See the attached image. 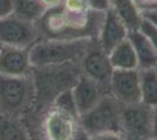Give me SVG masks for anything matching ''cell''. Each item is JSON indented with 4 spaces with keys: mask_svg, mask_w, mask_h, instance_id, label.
<instances>
[{
    "mask_svg": "<svg viewBox=\"0 0 157 140\" xmlns=\"http://www.w3.org/2000/svg\"><path fill=\"white\" fill-rule=\"evenodd\" d=\"M109 93L121 105L141 102L138 69L114 70L109 82Z\"/></svg>",
    "mask_w": 157,
    "mask_h": 140,
    "instance_id": "cell-9",
    "label": "cell"
},
{
    "mask_svg": "<svg viewBox=\"0 0 157 140\" xmlns=\"http://www.w3.org/2000/svg\"><path fill=\"white\" fill-rule=\"evenodd\" d=\"M92 39H39L29 48L32 67L80 62Z\"/></svg>",
    "mask_w": 157,
    "mask_h": 140,
    "instance_id": "cell-3",
    "label": "cell"
},
{
    "mask_svg": "<svg viewBox=\"0 0 157 140\" xmlns=\"http://www.w3.org/2000/svg\"><path fill=\"white\" fill-rule=\"evenodd\" d=\"M140 31L143 32V33L148 36V39L150 40L151 45L154 46V48H155V50H156V53H157V28L156 27H154L150 22H148L147 20L143 19L142 25L140 27Z\"/></svg>",
    "mask_w": 157,
    "mask_h": 140,
    "instance_id": "cell-21",
    "label": "cell"
},
{
    "mask_svg": "<svg viewBox=\"0 0 157 140\" xmlns=\"http://www.w3.org/2000/svg\"><path fill=\"white\" fill-rule=\"evenodd\" d=\"M0 140H33L24 117L0 114Z\"/></svg>",
    "mask_w": 157,
    "mask_h": 140,
    "instance_id": "cell-15",
    "label": "cell"
},
{
    "mask_svg": "<svg viewBox=\"0 0 157 140\" xmlns=\"http://www.w3.org/2000/svg\"><path fill=\"white\" fill-rule=\"evenodd\" d=\"M121 131L127 140H152V107L142 102L121 105Z\"/></svg>",
    "mask_w": 157,
    "mask_h": 140,
    "instance_id": "cell-6",
    "label": "cell"
},
{
    "mask_svg": "<svg viewBox=\"0 0 157 140\" xmlns=\"http://www.w3.org/2000/svg\"><path fill=\"white\" fill-rule=\"evenodd\" d=\"M1 47H2V46H1V45H0V48H1Z\"/></svg>",
    "mask_w": 157,
    "mask_h": 140,
    "instance_id": "cell-27",
    "label": "cell"
},
{
    "mask_svg": "<svg viewBox=\"0 0 157 140\" xmlns=\"http://www.w3.org/2000/svg\"><path fill=\"white\" fill-rule=\"evenodd\" d=\"M32 64L29 48L2 46L0 48V75L29 76Z\"/></svg>",
    "mask_w": 157,
    "mask_h": 140,
    "instance_id": "cell-11",
    "label": "cell"
},
{
    "mask_svg": "<svg viewBox=\"0 0 157 140\" xmlns=\"http://www.w3.org/2000/svg\"><path fill=\"white\" fill-rule=\"evenodd\" d=\"M111 67L114 70H130L138 69V61L136 53L131 46L128 38L118 43L110 53L108 54Z\"/></svg>",
    "mask_w": 157,
    "mask_h": 140,
    "instance_id": "cell-16",
    "label": "cell"
},
{
    "mask_svg": "<svg viewBox=\"0 0 157 140\" xmlns=\"http://www.w3.org/2000/svg\"><path fill=\"white\" fill-rule=\"evenodd\" d=\"M35 89L32 76L0 75V114L25 117L32 112Z\"/></svg>",
    "mask_w": 157,
    "mask_h": 140,
    "instance_id": "cell-4",
    "label": "cell"
},
{
    "mask_svg": "<svg viewBox=\"0 0 157 140\" xmlns=\"http://www.w3.org/2000/svg\"><path fill=\"white\" fill-rule=\"evenodd\" d=\"M52 105L58 106L59 109L63 110V111L68 112V113L80 117V113H78V107H76V104H75V100H74V97H73L72 89L66 90V91L60 93L59 96L54 99Z\"/></svg>",
    "mask_w": 157,
    "mask_h": 140,
    "instance_id": "cell-19",
    "label": "cell"
},
{
    "mask_svg": "<svg viewBox=\"0 0 157 140\" xmlns=\"http://www.w3.org/2000/svg\"><path fill=\"white\" fill-rule=\"evenodd\" d=\"M13 14V0H0V20Z\"/></svg>",
    "mask_w": 157,
    "mask_h": 140,
    "instance_id": "cell-23",
    "label": "cell"
},
{
    "mask_svg": "<svg viewBox=\"0 0 157 140\" xmlns=\"http://www.w3.org/2000/svg\"><path fill=\"white\" fill-rule=\"evenodd\" d=\"M80 75V62L32 67L31 76L35 89L33 113H40L51 106L60 93L75 85Z\"/></svg>",
    "mask_w": 157,
    "mask_h": 140,
    "instance_id": "cell-2",
    "label": "cell"
},
{
    "mask_svg": "<svg viewBox=\"0 0 157 140\" xmlns=\"http://www.w3.org/2000/svg\"><path fill=\"white\" fill-rule=\"evenodd\" d=\"M152 140H157V105L152 107Z\"/></svg>",
    "mask_w": 157,
    "mask_h": 140,
    "instance_id": "cell-26",
    "label": "cell"
},
{
    "mask_svg": "<svg viewBox=\"0 0 157 140\" xmlns=\"http://www.w3.org/2000/svg\"><path fill=\"white\" fill-rule=\"evenodd\" d=\"M71 140H89V134L87 133L85 131V128L80 125Z\"/></svg>",
    "mask_w": 157,
    "mask_h": 140,
    "instance_id": "cell-25",
    "label": "cell"
},
{
    "mask_svg": "<svg viewBox=\"0 0 157 140\" xmlns=\"http://www.w3.org/2000/svg\"><path fill=\"white\" fill-rule=\"evenodd\" d=\"M46 9L41 0H13V15L22 20L36 22Z\"/></svg>",
    "mask_w": 157,
    "mask_h": 140,
    "instance_id": "cell-18",
    "label": "cell"
},
{
    "mask_svg": "<svg viewBox=\"0 0 157 140\" xmlns=\"http://www.w3.org/2000/svg\"><path fill=\"white\" fill-rule=\"evenodd\" d=\"M40 39L36 22L22 20L13 14L0 20V45L31 48Z\"/></svg>",
    "mask_w": 157,
    "mask_h": 140,
    "instance_id": "cell-7",
    "label": "cell"
},
{
    "mask_svg": "<svg viewBox=\"0 0 157 140\" xmlns=\"http://www.w3.org/2000/svg\"><path fill=\"white\" fill-rule=\"evenodd\" d=\"M89 140H127V138L122 131H105L90 134Z\"/></svg>",
    "mask_w": 157,
    "mask_h": 140,
    "instance_id": "cell-20",
    "label": "cell"
},
{
    "mask_svg": "<svg viewBox=\"0 0 157 140\" xmlns=\"http://www.w3.org/2000/svg\"><path fill=\"white\" fill-rule=\"evenodd\" d=\"M78 121L89 135L105 131H121V104L108 93L95 106L80 114Z\"/></svg>",
    "mask_w": 157,
    "mask_h": 140,
    "instance_id": "cell-5",
    "label": "cell"
},
{
    "mask_svg": "<svg viewBox=\"0 0 157 140\" xmlns=\"http://www.w3.org/2000/svg\"><path fill=\"white\" fill-rule=\"evenodd\" d=\"M128 40L130 41L138 61V69L154 68L157 66V53L154 46L151 45L148 36L138 31L129 32Z\"/></svg>",
    "mask_w": 157,
    "mask_h": 140,
    "instance_id": "cell-13",
    "label": "cell"
},
{
    "mask_svg": "<svg viewBox=\"0 0 157 140\" xmlns=\"http://www.w3.org/2000/svg\"><path fill=\"white\" fill-rule=\"evenodd\" d=\"M128 33L129 32L123 22L109 7L105 12V19L96 40L100 47L107 54H109L118 43L128 38Z\"/></svg>",
    "mask_w": 157,
    "mask_h": 140,
    "instance_id": "cell-12",
    "label": "cell"
},
{
    "mask_svg": "<svg viewBox=\"0 0 157 140\" xmlns=\"http://www.w3.org/2000/svg\"><path fill=\"white\" fill-rule=\"evenodd\" d=\"M85 2L89 8L100 12H105L110 7V0H85Z\"/></svg>",
    "mask_w": 157,
    "mask_h": 140,
    "instance_id": "cell-22",
    "label": "cell"
},
{
    "mask_svg": "<svg viewBox=\"0 0 157 140\" xmlns=\"http://www.w3.org/2000/svg\"><path fill=\"white\" fill-rule=\"evenodd\" d=\"M110 8L123 22L128 32L140 29L143 18L135 0H110Z\"/></svg>",
    "mask_w": 157,
    "mask_h": 140,
    "instance_id": "cell-14",
    "label": "cell"
},
{
    "mask_svg": "<svg viewBox=\"0 0 157 140\" xmlns=\"http://www.w3.org/2000/svg\"><path fill=\"white\" fill-rule=\"evenodd\" d=\"M72 93L78 113L82 114L95 106L105 95H108L109 88L81 74L75 85L72 88Z\"/></svg>",
    "mask_w": 157,
    "mask_h": 140,
    "instance_id": "cell-10",
    "label": "cell"
},
{
    "mask_svg": "<svg viewBox=\"0 0 157 140\" xmlns=\"http://www.w3.org/2000/svg\"><path fill=\"white\" fill-rule=\"evenodd\" d=\"M141 102L154 107L157 105V69L145 68L138 69Z\"/></svg>",
    "mask_w": 157,
    "mask_h": 140,
    "instance_id": "cell-17",
    "label": "cell"
},
{
    "mask_svg": "<svg viewBox=\"0 0 157 140\" xmlns=\"http://www.w3.org/2000/svg\"><path fill=\"white\" fill-rule=\"evenodd\" d=\"M142 18L157 28V9H142Z\"/></svg>",
    "mask_w": 157,
    "mask_h": 140,
    "instance_id": "cell-24",
    "label": "cell"
},
{
    "mask_svg": "<svg viewBox=\"0 0 157 140\" xmlns=\"http://www.w3.org/2000/svg\"><path fill=\"white\" fill-rule=\"evenodd\" d=\"M156 69H157V66H156Z\"/></svg>",
    "mask_w": 157,
    "mask_h": 140,
    "instance_id": "cell-28",
    "label": "cell"
},
{
    "mask_svg": "<svg viewBox=\"0 0 157 140\" xmlns=\"http://www.w3.org/2000/svg\"><path fill=\"white\" fill-rule=\"evenodd\" d=\"M81 74L109 88L114 68L111 67L109 56L100 47L96 39H92L85 55L80 60Z\"/></svg>",
    "mask_w": 157,
    "mask_h": 140,
    "instance_id": "cell-8",
    "label": "cell"
},
{
    "mask_svg": "<svg viewBox=\"0 0 157 140\" xmlns=\"http://www.w3.org/2000/svg\"><path fill=\"white\" fill-rule=\"evenodd\" d=\"M105 12L88 8L85 11H71L62 4L47 8L36 21L40 39L75 40L98 39Z\"/></svg>",
    "mask_w": 157,
    "mask_h": 140,
    "instance_id": "cell-1",
    "label": "cell"
}]
</instances>
